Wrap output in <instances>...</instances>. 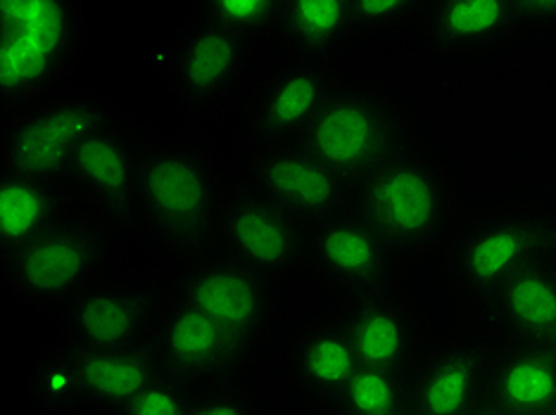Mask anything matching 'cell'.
I'll use <instances>...</instances> for the list:
<instances>
[{
  "instance_id": "6da1fadb",
  "label": "cell",
  "mask_w": 556,
  "mask_h": 415,
  "mask_svg": "<svg viewBox=\"0 0 556 415\" xmlns=\"http://www.w3.org/2000/svg\"><path fill=\"white\" fill-rule=\"evenodd\" d=\"M0 98L22 107L55 91L84 46L77 3H0Z\"/></svg>"
},
{
  "instance_id": "7a4b0ae2",
  "label": "cell",
  "mask_w": 556,
  "mask_h": 415,
  "mask_svg": "<svg viewBox=\"0 0 556 415\" xmlns=\"http://www.w3.org/2000/svg\"><path fill=\"white\" fill-rule=\"evenodd\" d=\"M136 193L146 221L186 255L205 249L222 221L217 181L186 145L153 147L138 157Z\"/></svg>"
},
{
  "instance_id": "3957f363",
  "label": "cell",
  "mask_w": 556,
  "mask_h": 415,
  "mask_svg": "<svg viewBox=\"0 0 556 415\" xmlns=\"http://www.w3.org/2000/svg\"><path fill=\"white\" fill-rule=\"evenodd\" d=\"M362 221L390 249L419 251L440 243L452 223V195L442 173L424 157H393L359 185Z\"/></svg>"
},
{
  "instance_id": "277c9868",
  "label": "cell",
  "mask_w": 556,
  "mask_h": 415,
  "mask_svg": "<svg viewBox=\"0 0 556 415\" xmlns=\"http://www.w3.org/2000/svg\"><path fill=\"white\" fill-rule=\"evenodd\" d=\"M556 263V221L500 213L469 225L452 247V269L466 295L492 299L514 275Z\"/></svg>"
},
{
  "instance_id": "5b68a950",
  "label": "cell",
  "mask_w": 556,
  "mask_h": 415,
  "mask_svg": "<svg viewBox=\"0 0 556 415\" xmlns=\"http://www.w3.org/2000/svg\"><path fill=\"white\" fill-rule=\"evenodd\" d=\"M393 143L395 131L386 107L362 91L328 95L302 133V150L317 157L348 187H359L386 167Z\"/></svg>"
},
{
  "instance_id": "8992f818",
  "label": "cell",
  "mask_w": 556,
  "mask_h": 415,
  "mask_svg": "<svg viewBox=\"0 0 556 415\" xmlns=\"http://www.w3.org/2000/svg\"><path fill=\"white\" fill-rule=\"evenodd\" d=\"M105 247L108 235L98 225L58 213L31 241L3 257L8 283L36 301L79 299Z\"/></svg>"
},
{
  "instance_id": "52a82bcc",
  "label": "cell",
  "mask_w": 556,
  "mask_h": 415,
  "mask_svg": "<svg viewBox=\"0 0 556 415\" xmlns=\"http://www.w3.org/2000/svg\"><path fill=\"white\" fill-rule=\"evenodd\" d=\"M112 129V109L93 98H55L24 109L5 135L8 171L55 183L88 135Z\"/></svg>"
},
{
  "instance_id": "ba28073f",
  "label": "cell",
  "mask_w": 556,
  "mask_h": 415,
  "mask_svg": "<svg viewBox=\"0 0 556 415\" xmlns=\"http://www.w3.org/2000/svg\"><path fill=\"white\" fill-rule=\"evenodd\" d=\"M222 229L233 257L260 271H283L305 257L307 233L300 219L262 193H240L222 209Z\"/></svg>"
},
{
  "instance_id": "9c48e42d",
  "label": "cell",
  "mask_w": 556,
  "mask_h": 415,
  "mask_svg": "<svg viewBox=\"0 0 556 415\" xmlns=\"http://www.w3.org/2000/svg\"><path fill=\"white\" fill-rule=\"evenodd\" d=\"M257 185L264 197L274 205L293 213L295 219H321L340 217L350 187L338 179L317 157L307 150L278 147L262 153L257 165Z\"/></svg>"
},
{
  "instance_id": "30bf717a",
  "label": "cell",
  "mask_w": 556,
  "mask_h": 415,
  "mask_svg": "<svg viewBox=\"0 0 556 415\" xmlns=\"http://www.w3.org/2000/svg\"><path fill=\"white\" fill-rule=\"evenodd\" d=\"M184 301L248 342L267 313V285L260 269L229 257L200 267L186 283Z\"/></svg>"
},
{
  "instance_id": "8fae6325",
  "label": "cell",
  "mask_w": 556,
  "mask_h": 415,
  "mask_svg": "<svg viewBox=\"0 0 556 415\" xmlns=\"http://www.w3.org/2000/svg\"><path fill=\"white\" fill-rule=\"evenodd\" d=\"M243 347V339L181 301L160 325L155 354L172 377H210L229 371Z\"/></svg>"
},
{
  "instance_id": "7c38bea8",
  "label": "cell",
  "mask_w": 556,
  "mask_h": 415,
  "mask_svg": "<svg viewBox=\"0 0 556 415\" xmlns=\"http://www.w3.org/2000/svg\"><path fill=\"white\" fill-rule=\"evenodd\" d=\"M488 361L473 347H452L428 359L409 387L412 413L471 415L488 401Z\"/></svg>"
},
{
  "instance_id": "4fadbf2b",
  "label": "cell",
  "mask_w": 556,
  "mask_h": 415,
  "mask_svg": "<svg viewBox=\"0 0 556 415\" xmlns=\"http://www.w3.org/2000/svg\"><path fill=\"white\" fill-rule=\"evenodd\" d=\"M488 404L507 415L556 413V349L511 342L488 361Z\"/></svg>"
},
{
  "instance_id": "5bb4252c",
  "label": "cell",
  "mask_w": 556,
  "mask_h": 415,
  "mask_svg": "<svg viewBox=\"0 0 556 415\" xmlns=\"http://www.w3.org/2000/svg\"><path fill=\"white\" fill-rule=\"evenodd\" d=\"M110 219L129 223L138 209V155L108 129L88 135L72 157L70 173Z\"/></svg>"
},
{
  "instance_id": "9a60e30c",
  "label": "cell",
  "mask_w": 556,
  "mask_h": 415,
  "mask_svg": "<svg viewBox=\"0 0 556 415\" xmlns=\"http://www.w3.org/2000/svg\"><path fill=\"white\" fill-rule=\"evenodd\" d=\"M245 50L248 34L205 20L174 50L172 72L176 86L191 103H205L236 79Z\"/></svg>"
},
{
  "instance_id": "2e32d148",
  "label": "cell",
  "mask_w": 556,
  "mask_h": 415,
  "mask_svg": "<svg viewBox=\"0 0 556 415\" xmlns=\"http://www.w3.org/2000/svg\"><path fill=\"white\" fill-rule=\"evenodd\" d=\"M79 397L98 406L126 408L160 377V359L143 347H119L74 354Z\"/></svg>"
},
{
  "instance_id": "e0dca14e",
  "label": "cell",
  "mask_w": 556,
  "mask_h": 415,
  "mask_svg": "<svg viewBox=\"0 0 556 415\" xmlns=\"http://www.w3.org/2000/svg\"><path fill=\"white\" fill-rule=\"evenodd\" d=\"M153 323L150 301L131 290H88L74 299L70 330L81 349L103 351L129 347Z\"/></svg>"
},
{
  "instance_id": "ac0fdd59",
  "label": "cell",
  "mask_w": 556,
  "mask_h": 415,
  "mask_svg": "<svg viewBox=\"0 0 556 415\" xmlns=\"http://www.w3.org/2000/svg\"><path fill=\"white\" fill-rule=\"evenodd\" d=\"M492 309L511 342L556 349V267L514 275L492 297Z\"/></svg>"
},
{
  "instance_id": "d6986e66",
  "label": "cell",
  "mask_w": 556,
  "mask_h": 415,
  "mask_svg": "<svg viewBox=\"0 0 556 415\" xmlns=\"http://www.w3.org/2000/svg\"><path fill=\"white\" fill-rule=\"evenodd\" d=\"M331 81L317 65H305L283 72L276 77L255 115V131L264 143L283 145L298 133H305L309 121L317 115Z\"/></svg>"
},
{
  "instance_id": "ffe728a7",
  "label": "cell",
  "mask_w": 556,
  "mask_h": 415,
  "mask_svg": "<svg viewBox=\"0 0 556 415\" xmlns=\"http://www.w3.org/2000/svg\"><path fill=\"white\" fill-rule=\"evenodd\" d=\"M314 251L324 267L345 283L369 290L386 278L390 247L362 219L333 217L321 223Z\"/></svg>"
},
{
  "instance_id": "44dd1931",
  "label": "cell",
  "mask_w": 556,
  "mask_h": 415,
  "mask_svg": "<svg viewBox=\"0 0 556 415\" xmlns=\"http://www.w3.org/2000/svg\"><path fill=\"white\" fill-rule=\"evenodd\" d=\"M343 330L359 366L402 373L414 359L412 323L393 301H364Z\"/></svg>"
},
{
  "instance_id": "7402d4cb",
  "label": "cell",
  "mask_w": 556,
  "mask_h": 415,
  "mask_svg": "<svg viewBox=\"0 0 556 415\" xmlns=\"http://www.w3.org/2000/svg\"><path fill=\"white\" fill-rule=\"evenodd\" d=\"M523 24L518 3H440L433 10V39L452 53H476L511 36Z\"/></svg>"
},
{
  "instance_id": "603a6c76",
  "label": "cell",
  "mask_w": 556,
  "mask_h": 415,
  "mask_svg": "<svg viewBox=\"0 0 556 415\" xmlns=\"http://www.w3.org/2000/svg\"><path fill=\"white\" fill-rule=\"evenodd\" d=\"M55 209L58 203L53 185L15 171H5L3 191H0V241H3V257L46 229L58 217Z\"/></svg>"
},
{
  "instance_id": "cb8c5ba5",
  "label": "cell",
  "mask_w": 556,
  "mask_h": 415,
  "mask_svg": "<svg viewBox=\"0 0 556 415\" xmlns=\"http://www.w3.org/2000/svg\"><path fill=\"white\" fill-rule=\"evenodd\" d=\"M276 22L286 39L314 57H326L355 31L350 3H278Z\"/></svg>"
},
{
  "instance_id": "d4e9b609",
  "label": "cell",
  "mask_w": 556,
  "mask_h": 415,
  "mask_svg": "<svg viewBox=\"0 0 556 415\" xmlns=\"http://www.w3.org/2000/svg\"><path fill=\"white\" fill-rule=\"evenodd\" d=\"M298 366L314 392L336 401L359 371V361L345 330H319L305 337Z\"/></svg>"
},
{
  "instance_id": "484cf974",
  "label": "cell",
  "mask_w": 556,
  "mask_h": 415,
  "mask_svg": "<svg viewBox=\"0 0 556 415\" xmlns=\"http://www.w3.org/2000/svg\"><path fill=\"white\" fill-rule=\"evenodd\" d=\"M409 389L400 373L359 366L348 387L336 399L343 415H388L407 408Z\"/></svg>"
},
{
  "instance_id": "4316f807",
  "label": "cell",
  "mask_w": 556,
  "mask_h": 415,
  "mask_svg": "<svg viewBox=\"0 0 556 415\" xmlns=\"http://www.w3.org/2000/svg\"><path fill=\"white\" fill-rule=\"evenodd\" d=\"M278 3H262V0H245V3H231V0H219V3L205 5V20L219 27L243 31H255L260 27L276 22Z\"/></svg>"
},
{
  "instance_id": "83f0119b",
  "label": "cell",
  "mask_w": 556,
  "mask_h": 415,
  "mask_svg": "<svg viewBox=\"0 0 556 415\" xmlns=\"http://www.w3.org/2000/svg\"><path fill=\"white\" fill-rule=\"evenodd\" d=\"M191 404L184 394L181 385L172 375L157 377L141 397H136L129 406L122 408V415H188Z\"/></svg>"
},
{
  "instance_id": "f1b7e54d",
  "label": "cell",
  "mask_w": 556,
  "mask_h": 415,
  "mask_svg": "<svg viewBox=\"0 0 556 415\" xmlns=\"http://www.w3.org/2000/svg\"><path fill=\"white\" fill-rule=\"evenodd\" d=\"M416 3L409 0H376V3H350L352 20L359 29H388L395 24L407 22L414 12Z\"/></svg>"
},
{
  "instance_id": "f546056e",
  "label": "cell",
  "mask_w": 556,
  "mask_h": 415,
  "mask_svg": "<svg viewBox=\"0 0 556 415\" xmlns=\"http://www.w3.org/2000/svg\"><path fill=\"white\" fill-rule=\"evenodd\" d=\"M41 394L48 401H70L79 397V377H77V366H74V354L65 356H55L43 363L41 375Z\"/></svg>"
},
{
  "instance_id": "4dcf8cb0",
  "label": "cell",
  "mask_w": 556,
  "mask_h": 415,
  "mask_svg": "<svg viewBox=\"0 0 556 415\" xmlns=\"http://www.w3.org/2000/svg\"><path fill=\"white\" fill-rule=\"evenodd\" d=\"M188 415H255L248 401L233 392H210L191 404Z\"/></svg>"
},
{
  "instance_id": "1f68e13d",
  "label": "cell",
  "mask_w": 556,
  "mask_h": 415,
  "mask_svg": "<svg viewBox=\"0 0 556 415\" xmlns=\"http://www.w3.org/2000/svg\"><path fill=\"white\" fill-rule=\"evenodd\" d=\"M523 22L530 24H554L556 22V0H521Z\"/></svg>"
},
{
  "instance_id": "d6a6232c",
  "label": "cell",
  "mask_w": 556,
  "mask_h": 415,
  "mask_svg": "<svg viewBox=\"0 0 556 415\" xmlns=\"http://www.w3.org/2000/svg\"><path fill=\"white\" fill-rule=\"evenodd\" d=\"M471 415H507V413H504V411H500L497 406H492V404H488V401H485V404L483 406H480V408H476Z\"/></svg>"
},
{
  "instance_id": "836d02e7",
  "label": "cell",
  "mask_w": 556,
  "mask_h": 415,
  "mask_svg": "<svg viewBox=\"0 0 556 415\" xmlns=\"http://www.w3.org/2000/svg\"><path fill=\"white\" fill-rule=\"evenodd\" d=\"M388 415H412L407 408H404V411H397V413H388Z\"/></svg>"
},
{
  "instance_id": "e575fe53",
  "label": "cell",
  "mask_w": 556,
  "mask_h": 415,
  "mask_svg": "<svg viewBox=\"0 0 556 415\" xmlns=\"http://www.w3.org/2000/svg\"><path fill=\"white\" fill-rule=\"evenodd\" d=\"M552 415H556V413H552Z\"/></svg>"
},
{
  "instance_id": "d590c367",
  "label": "cell",
  "mask_w": 556,
  "mask_h": 415,
  "mask_svg": "<svg viewBox=\"0 0 556 415\" xmlns=\"http://www.w3.org/2000/svg\"><path fill=\"white\" fill-rule=\"evenodd\" d=\"M412 415H414V413H412Z\"/></svg>"
}]
</instances>
